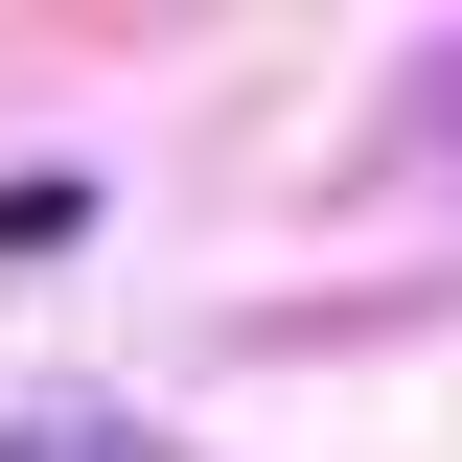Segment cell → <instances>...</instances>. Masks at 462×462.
<instances>
[{"label":"cell","instance_id":"6da1fadb","mask_svg":"<svg viewBox=\"0 0 462 462\" xmlns=\"http://www.w3.org/2000/svg\"><path fill=\"white\" fill-rule=\"evenodd\" d=\"M0 462H139V439H47V416H23V439H0Z\"/></svg>","mask_w":462,"mask_h":462}]
</instances>
